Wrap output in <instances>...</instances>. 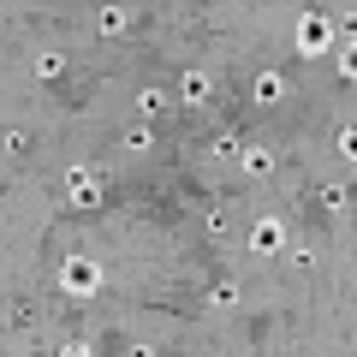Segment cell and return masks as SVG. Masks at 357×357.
Instances as JSON below:
<instances>
[{
    "label": "cell",
    "mask_w": 357,
    "mask_h": 357,
    "mask_svg": "<svg viewBox=\"0 0 357 357\" xmlns=\"http://www.w3.org/2000/svg\"><path fill=\"white\" fill-rule=\"evenodd\" d=\"M274 244H280V227H274V220H268V227H256V250H274Z\"/></svg>",
    "instance_id": "5"
},
{
    "label": "cell",
    "mask_w": 357,
    "mask_h": 357,
    "mask_svg": "<svg viewBox=\"0 0 357 357\" xmlns=\"http://www.w3.org/2000/svg\"><path fill=\"white\" fill-rule=\"evenodd\" d=\"M66 280H72L77 292H84V286H96V268H89L84 256H72V268H66Z\"/></svg>",
    "instance_id": "3"
},
{
    "label": "cell",
    "mask_w": 357,
    "mask_h": 357,
    "mask_svg": "<svg viewBox=\"0 0 357 357\" xmlns=\"http://www.w3.org/2000/svg\"><path fill=\"white\" fill-rule=\"evenodd\" d=\"M131 357H155V351H149V345H143V351H131Z\"/></svg>",
    "instance_id": "7"
},
{
    "label": "cell",
    "mask_w": 357,
    "mask_h": 357,
    "mask_svg": "<svg viewBox=\"0 0 357 357\" xmlns=\"http://www.w3.org/2000/svg\"><path fill=\"white\" fill-rule=\"evenodd\" d=\"M36 72H42V77H60V72H66V60H60V54H42Z\"/></svg>",
    "instance_id": "6"
},
{
    "label": "cell",
    "mask_w": 357,
    "mask_h": 357,
    "mask_svg": "<svg viewBox=\"0 0 357 357\" xmlns=\"http://www.w3.org/2000/svg\"><path fill=\"white\" fill-rule=\"evenodd\" d=\"M298 42H304V48H321V42H328V18H304Z\"/></svg>",
    "instance_id": "1"
},
{
    "label": "cell",
    "mask_w": 357,
    "mask_h": 357,
    "mask_svg": "<svg viewBox=\"0 0 357 357\" xmlns=\"http://www.w3.org/2000/svg\"><path fill=\"white\" fill-rule=\"evenodd\" d=\"M66 357H84V351H66Z\"/></svg>",
    "instance_id": "8"
},
{
    "label": "cell",
    "mask_w": 357,
    "mask_h": 357,
    "mask_svg": "<svg viewBox=\"0 0 357 357\" xmlns=\"http://www.w3.org/2000/svg\"><path fill=\"white\" fill-rule=\"evenodd\" d=\"M244 173H250V178H268V173H274V155H268V149H250V155H244Z\"/></svg>",
    "instance_id": "2"
},
{
    "label": "cell",
    "mask_w": 357,
    "mask_h": 357,
    "mask_svg": "<svg viewBox=\"0 0 357 357\" xmlns=\"http://www.w3.org/2000/svg\"><path fill=\"white\" fill-rule=\"evenodd\" d=\"M185 102H208V77L203 72H185Z\"/></svg>",
    "instance_id": "4"
}]
</instances>
